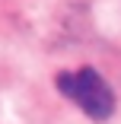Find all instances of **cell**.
I'll return each mask as SVG.
<instances>
[{
  "mask_svg": "<svg viewBox=\"0 0 121 124\" xmlns=\"http://www.w3.org/2000/svg\"><path fill=\"white\" fill-rule=\"evenodd\" d=\"M57 92L64 99H70L86 118L92 121H105L115 111V92L105 83L102 73H96L89 67L73 70V73H61L57 77Z\"/></svg>",
  "mask_w": 121,
  "mask_h": 124,
  "instance_id": "obj_1",
  "label": "cell"
}]
</instances>
